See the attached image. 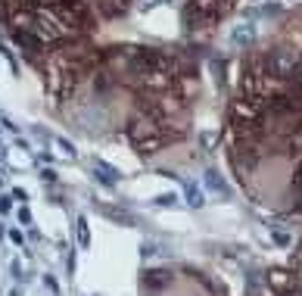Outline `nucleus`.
Returning <instances> with one entry per match:
<instances>
[{
    "label": "nucleus",
    "instance_id": "39448f33",
    "mask_svg": "<svg viewBox=\"0 0 302 296\" xmlns=\"http://www.w3.org/2000/svg\"><path fill=\"white\" fill-rule=\"evenodd\" d=\"M299 147H302V134H299Z\"/></svg>",
    "mask_w": 302,
    "mask_h": 296
},
{
    "label": "nucleus",
    "instance_id": "20e7f679",
    "mask_svg": "<svg viewBox=\"0 0 302 296\" xmlns=\"http://www.w3.org/2000/svg\"><path fill=\"white\" fill-rule=\"evenodd\" d=\"M9 209V199H0V212H6Z\"/></svg>",
    "mask_w": 302,
    "mask_h": 296
},
{
    "label": "nucleus",
    "instance_id": "f257e3e1",
    "mask_svg": "<svg viewBox=\"0 0 302 296\" xmlns=\"http://www.w3.org/2000/svg\"><path fill=\"white\" fill-rule=\"evenodd\" d=\"M296 53L293 50H274L271 59H268V66H271V75L277 78H287V75H293V69H296Z\"/></svg>",
    "mask_w": 302,
    "mask_h": 296
},
{
    "label": "nucleus",
    "instance_id": "f03ea898",
    "mask_svg": "<svg viewBox=\"0 0 302 296\" xmlns=\"http://www.w3.org/2000/svg\"><path fill=\"white\" fill-rule=\"evenodd\" d=\"M13 41H16L25 53H38V50H41V38H38L34 31H28V28H13Z\"/></svg>",
    "mask_w": 302,
    "mask_h": 296
},
{
    "label": "nucleus",
    "instance_id": "7ed1b4c3",
    "mask_svg": "<svg viewBox=\"0 0 302 296\" xmlns=\"http://www.w3.org/2000/svg\"><path fill=\"white\" fill-rule=\"evenodd\" d=\"M252 38H255V28L252 25H243V28L234 31V44H249Z\"/></svg>",
    "mask_w": 302,
    "mask_h": 296
}]
</instances>
